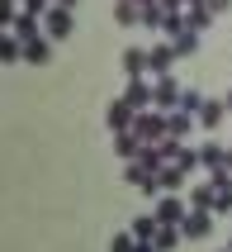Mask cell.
<instances>
[{
  "label": "cell",
  "instance_id": "1",
  "mask_svg": "<svg viewBox=\"0 0 232 252\" xmlns=\"http://www.w3.org/2000/svg\"><path fill=\"white\" fill-rule=\"evenodd\" d=\"M133 133H137L142 143H161V138H171L166 110H137V119H133Z\"/></svg>",
  "mask_w": 232,
  "mask_h": 252
},
{
  "label": "cell",
  "instance_id": "2",
  "mask_svg": "<svg viewBox=\"0 0 232 252\" xmlns=\"http://www.w3.org/2000/svg\"><path fill=\"white\" fill-rule=\"evenodd\" d=\"M43 33H48V38H71V33H76V14H71L67 5H52V10L43 14Z\"/></svg>",
  "mask_w": 232,
  "mask_h": 252
},
{
  "label": "cell",
  "instance_id": "3",
  "mask_svg": "<svg viewBox=\"0 0 232 252\" xmlns=\"http://www.w3.org/2000/svg\"><path fill=\"white\" fill-rule=\"evenodd\" d=\"M123 100H128L133 110H156V91H152L147 76H128V91H123Z\"/></svg>",
  "mask_w": 232,
  "mask_h": 252
},
{
  "label": "cell",
  "instance_id": "4",
  "mask_svg": "<svg viewBox=\"0 0 232 252\" xmlns=\"http://www.w3.org/2000/svg\"><path fill=\"white\" fill-rule=\"evenodd\" d=\"M156 219H161V224H185V214H190V205H185V200L176 195V190H166L161 200H156Z\"/></svg>",
  "mask_w": 232,
  "mask_h": 252
},
{
  "label": "cell",
  "instance_id": "5",
  "mask_svg": "<svg viewBox=\"0 0 232 252\" xmlns=\"http://www.w3.org/2000/svg\"><path fill=\"white\" fill-rule=\"evenodd\" d=\"M147 62H152V76H171V67L180 62V53L171 43H152L147 48Z\"/></svg>",
  "mask_w": 232,
  "mask_h": 252
},
{
  "label": "cell",
  "instance_id": "6",
  "mask_svg": "<svg viewBox=\"0 0 232 252\" xmlns=\"http://www.w3.org/2000/svg\"><path fill=\"white\" fill-rule=\"evenodd\" d=\"M152 91H156V110H176L185 86H180L176 76H152Z\"/></svg>",
  "mask_w": 232,
  "mask_h": 252
},
{
  "label": "cell",
  "instance_id": "7",
  "mask_svg": "<svg viewBox=\"0 0 232 252\" xmlns=\"http://www.w3.org/2000/svg\"><path fill=\"white\" fill-rule=\"evenodd\" d=\"M133 119H137V110L128 105V100H114L109 110H104V124H109V133H123V128H133Z\"/></svg>",
  "mask_w": 232,
  "mask_h": 252
},
{
  "label": "cell",
  "instance_id": "8",
  "mask_svg": "<svg viewBox=\"0 0 232 252\" xmlns=\"http://www.w3.org/2000/svg\"><path fill=\"white\" fill-rule=\"evenodd\" d=\"M185 238H208L213 233V210H190L185 214V224H180Z\"/></svg>",
  "mask_w": 232,
  "mask_h": 252
},
{
  "label": "cell",
  "instance_id": "9",
  "mask_svg": "<svg viewBox=\"0 0 232 252\" xmlns=\"http://www.w3.org/2000/svg\"><path fill=\"white\" fill-rule=\"evenodd\" d=\"M10 33H14V38H19V43L48 38V33H43V19H38V14H24V10H19V19H14V29H10Z\"/></svg>",
  "mask_w": 232,
  "mask_h": 252
},
{
  "label": "cell",
  "instance_id": "10",
  "mask_svg": "<svg viewBox=\"0 0 232 252\" xmlns=\"http://www.w3.org/2000/svg\"><path fill=\"white\" fill-rule=\"evenodd\" d=\"M228 153L232 148H223V143H204V148H199V162H204L208 176H213V171H228Z\"/></svg>",
  "mask_w": 232,
  "mask_h": 252
},
{
  "label": "cell",
  "instance_id": "11",
  "mask_svg": "<svg viewBox=\"0 0 232 252\" xmlns=\"http://www.w3.org/2000/svg\"><path fill=\"white\" fill-rule=\"evenodd\" d=\"M142 148H147V143L137 138L133 128H123V133H114V153H119V157H123V162H133V157H137V153H142Z\"/></svg>",
  "mask_w": 232,
  "mask_h": 252
},
{
  "label": "cell",
  "instance_id": "12",
  "mask_svg": "<svg viewBox=\"0 0 232 252\" xmlns=\"http://www.w3.org/2000/svg\"><path fill=\"white\" fill-rule=\"evenodd\" d=\"M194 119H199V128H218L223 119H228V105H223V100H204Z\"/></svg>",
  "mask_w": 232,
  "mask_h": 252
},
{
  "label": "cell",
  "instance_id": "13",
  "mask_svg": "<svg viewBox=\"0 0 232 252\" xmlns=\"http://www.w3.org/2000/svg\"><path fill=\"white\" fill-rule=\"evenodd\" d=\"M166 124H171V138H190V128L199 124L190 110H166Z\"/></svg>",
  "mask_w": 232,
  "mask_h": 252
},
{
  "label": "cell",
  "instance_id": "14",
  "mask_svg": "<svg viewBox=\"0 0 232 252\" xmlns=\"http://www.w3.org/2000/svg\"><path fill=\"white\" fill-rule=\"evenodd\" d=\"M48 57H52V38L24 43V62H28V67H48Z\"/></svg>",
  "mask_w": 232,
  "mask_h": 252
},
{
  "label": "cell",
  "instance_id": "15",
  "mask_svg": "<svg viewBox=\"0 0 232 252\" xmlns=\"http://www.w3.org/2000/svg\"><path fill=\"white\" fill-rule=\"evenodd\" d=\"M123 71H128V76H152L147 48H128V53H123Z\"/></svg>",
  "mask_w": 232,
  "mask_h": 252
},
{
  "label": "cell",
  "instance_id": "16",
  "mask_svg": "<svg viewBox=\"0 0 232 252\" xmlns=\"http://www.w3.org/2000/svg\"><path fill=\"white\" fill-rule=\"evenodd\" d=\"M152 243H156V252H176L180 243H185V233H180V224H161Z\"/></svg>",
  "mask_w": 232,
  "mask_h": 252
},
{
  "label": "cell",
  "instance_id": "17",
  "mask_svg": "<svg viewBox=\"0 0 232 252\" xmlns=\"http://www.w3.org/2000/svg\"><path fill=\"white\" fill-rule=\"evenodd\" d=\"M114 19H119L123 29L142 24V5H137V0H114Z\"/></svg>",
  "mask_w": 232,
  "mask_h": 252
},
{
  "label": "cell",
  "instance_id": "18",
  "mask_svg": "<svg viewBox=\"0 0 232 252\" xmlns=\"http://www.w3.org/2000/svg\"><path fill=\"white\" fill-rule=\"evenodd\" d=\"M0 62H5V67L24 62V43L14 38V33H0Z\"/></svg>",
  "mask_w": 232,
  "mask_h": 252
},
{
  "label": "cell",
  "instance_id": "19",
  "mask_svg": "<svg viewBox=\"0 0 232 252\" xmlns=\"http://www.w3.org/2000/svg\"><path fill=\"white\" fill-rule=\"evenodd\" d=\"M213 19H218V14L208 10V5H190V10H185V24H190L194 33H204V29L213 24Z\"/></svg>",
  "mask_w": 232,
  "mask_h": 252
},
{
  "label": "cell",
  "instance_id": "20",
  "mask_svg": "<svg viewBox=\"0 0 232 252\" xmlns=\"http://www.w3.org/2000/svg\"><path fill=\"white\" fill-rule=\"evenodd\" d=\"M213 195H218V186H213V181L194 186V190H190V210H213Z\"/></svg>",
  "mask_w": 232,
  "mask_h": 252
},
{
  "label": "cell",
  "instance_id": "21",
  "mask_svg": "<svg viewBox=\"0 0 232 252\" xmlns=\"http://www.w3.org/2000/svg\"><path fill=\"white\" fill-rule=\"evenodd\" d=\"M156 228H161V219H156V214H142V219H133V238L137 243H152Z\"/></svg>",
  "mask_w": 232,
  "mask_h": 252
},
{
  "label": "cell",
  "instance_id": "22",
  "mask_svg": "<svg viewBox=\"0 0 232 252\" xmlns=\"http://www.w3.org/2000/svg\"><path fill=\"white\" fill-rule=\"evenodd\" d=\"M199 38H204V33H194V29H185V33H176V38H171V48H176L180 57H190V53H199Z\"/></svg>",
  "mask_w": 232,
  "mask_h": 252
},
{
  "label": "cell",
  "instance_id": "23",
  "mask_svg": "<svg viewBox=\"0 0 232 252\" xmlns=\"http://www.w3.org/2000/svg\"><path fill=\"white\" fill-rule=\"evenodd\" d=\"M156 181H161V190H180V186H185V171H180L176 162H166V167L156 171Z\"/></svg>",
  "mask_w": 232,
  "mask_h": 252
},
{
  "label": "cell",
  "instance_id": "24",
  "mask_svg": "<svg viewBox=\"0 0 232 252\" xmlns=\"http://www.w3.org/2000/svg\"><path fill=\"white\" fill-rule=\"evenodd\" d=\"M176 167L185 171V176H190L194 167H204V162H199V148H190V143H180V153H176Z\"/></svg>",
  "mask_w": 232,
  "mask_h": 252
},
{
  "label": "cell",
  "instance_id": "25",
  "mask_svg": "<svg viewBox=\"0 0 232 252\" xmlns=\"http://www.w3.org/2000/svg\"><path fill=\"white\" fill-rule=\"evenodd\" d=\"M19 10H24L19 0H0V33H10V29H14V19H19Z\"/></svg>",
  "mask_w": 232,
  "mask_h": 252
},
{
  "label": "cell",
  "instance_id": "26",
  "mask_svg": "<svg viewBox=\"0 0 232 252\" xmlns=\"http://www.w3.org/2000/svg\"><path fill=\"white\" fill-rule=\"evenodd\" d=\"M133 248H137L133 228H128V233H114V238H109V252H133Z\"/></svg>",
  "mask_w": 232,
  "mask_h": 252
},
{
  "label": "cell",
  "instance_id": "27",
  "mask_svg": "<svg viewBox=\"0 0 232 252\" xmlns=\"http://www.w3.org/2000/svg\"><path fill=\"white\" fill-rule=\"evenodd\" d=\"M199 105H204V95H199V91H180V105H176V110H190V114H199Z\"/></svg>",
  "mask_w": 232,
  "mask_h": 252
},
{
  "label": "cell",
  "instance_id": "28",
  "mask_svg": "<svg viewBox=\"0 0 232 252\" xmlns=\"http://www.w3.org/2000/svg\"><path fill=\"white\" fill-rule=\"evenodd\" d=\"M19 5H24V14H38V19H43V14L52 10L57 0H19Z\"/></svg>",
  "mask_w": 232,
  "mask_h": 252
},
{
  "label": "cell",
  "instance_id": "29",
  "mask_svg": "<svg viewBox=\"0 0 232 252\" xmlns=\"http://www.w3.org/2000/svg\"><path fill=\"white\" fill-rule=\"evenodd\" d=\"M204 5H208L213 14H228V10H232V0H204Z\"/></svg>",
  "mask_w": 232,
  "mask_h": 252
},
{
  "label": "cell",
  "instance_id": "30",
  "mask_svg": "<svg viewBox=\"0 0 232 252\" xmlns=\"http://www.w3.org/2000/svg\"><path fill=\"white\" fill-rule=\"evenodd\" d=\"M133 252H156V243H137V248Z\"/></svg>",
  "mask_w": 232,
  "mask_h": 252
},
{
  "label": "cell",
  "instance_id": "31",
  "mask_svg": "<svg viewBox=\"0 0 232 252\" xmlns=\"http://www.w3.org/2000/svg\"><path fill=\"white\" fill-rule=\"evenodd\" d=\"M57 5H67V10H76V0H57Z\"/></svg>",
  "mask_w": 232,
  "mask_h": 252
},
{
  "label": "cell",
  "instance_id": "32",
  "mask_svg": "<svg viewBox=\"0 0 232 252\" xmlns=\"http://www.w3.org/2000/svg\"><path fill=\"white\" fill-rule=\"evenodd\" d=\"M223 105H228V114H232V91H228V100H223Z\"/></svg>",
  "mask_w": 232,
  "mask_h": 252
},
{
  "label": "cell",
  "instance_id": "33",
  "mask_svg": "<svg viewBox=\"0 0 232 252\" xmlns=\"http://www.w3.org/2000/svg\"><path fill=\"white\" fill-rule=\"evenodd\" d=\"M228 186H232V176H228Z\"/></svg>",
  "mask_w": 232,
  "mask_h": 252
},
{
  "label": "cell",
  "instance_id": "34",
  "mask_svg": "<svg viewBox=\"0 0 232 252\" xmlns=\"http://www.w3.org/2000/svg\"><path fill=\"white\" fill-rule=\"evenodd\" d=\"M228 248H232V238H228Z\"/></svg>",
  "mask_w": 232,
  "mask_h": 252
},
{
  "label": "cell",
  "instance_id": "35",
  "mask_svg": "<svg viewBox=\"0 0 232 252\" xmlns=\"http://www.w3.org/2000/svg\"><path fill=\"white\" fill-rule=\"evenodd\" d=\"M223 252H232V248H223Z\"/></svg>",
  "mask_w": 232,
  "mask_h": 252
}]
</instances>
